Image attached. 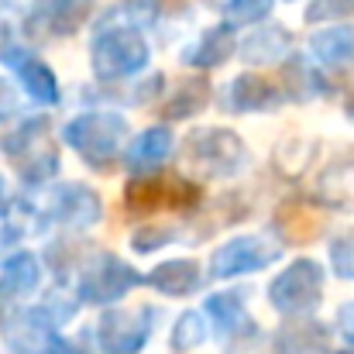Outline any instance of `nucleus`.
<instances>
[{"label": "nucleus", "instance_id": "nucleus-1", "mask_svg": "<svg viewBox=\"0 0 354 354\" xmlns=\"http://www.w3.org/2000/svg\"><path fill=\"white\" fill-rule=\"evenodd\" d=\"M62 141L69 148H76L80 158L100 172V169H111L124 155L127 120L114 111H90V114H80L62 127Z\"/></svg>", "mask_w": 354, "mask_h": 354}, {"label": "nucleus", "instance_id": "nucleus-2", "mask_svg": "<svg viewBox=\"0 0 354 354\" xmlns=\"http://www.w3.org/2000/svg\"><path fill=\"white\" fill-rule=\"evenodd\" d=\"M151 52L138 28H100L90 45V62L97 80H127L148 66Z\"/></svg>", "mask_w": 354, "mask_h": 354}, {"label": "nucleus", "instance_id": "nucleus-3", "mask_svg": "<svg viewBox=\"0 0 354 354\" xmlns=\"http://www.w3.org/2000/svg\"><path fill=\"white\" fill-rule=\"evenodd\" d=\"M200 203V186L179 172H148L127 183L124 207L131 214H165V210H189Z\"/></svg>", "mask_w": 354, "mask_h": 354}, {"label": "nucleus", "instance_id": "nucleus-4", "mask_svg": "<svg viewBox=\"0 0 354 354\" xmlns=\"http://www.w3.org/2000/svg\"><path fill=\"white\" fill-rule=\"evenodd\" d=\"M186 162L210 179H227L248 165V148L227 127H203L186 138Z\"/></svg>", "mask_w": 354, "mask_h": 354}, {"label": "nucleus", "instance_id": "nucleus-5", "mask_svg": "<svg viewBox=\"0 0 354 354\" xmlns=\"http://www.w3.org/2000/svg\"><path fill=\"white\" fill-rule=\"evenodd\" d=\"M145 279L138 275V268H131L124 258L111 254V251H97L86 268L80 272V282H76V292L83 303L90 306H114L120 303L131 289H138Z\"/></svg>", "mask_w": 354, "mask_h": 354}, {"label": "nucleus", "instance_id": "nucleus-6", "mask_svg": "<svg viewBox=\"0 0 354 354\" xmlns=\"http://www.w3.org/2000/svg\"><path fill=\"white\" fill-rule=\"evenodd\" d=\"M3 151L17 165L21 179H28V183H45L59 172V151L48 141V120L45 118L24 120L14 134H7Z\"/></svg>", "mask_w": 354, "mask_h": 354}, {"label": "nucleus", "instance_id": "nucleus-7", "mask_svg": "<svg viewBox=\"0 0 354 354\" xmlns=\"http://www.w3.org/2000/svg\"><path fill=\"white\" fill-rule=\"evenodd\" d=\"M268 299L286 317H306V313H313L320 306V299H324V268L313 258L292 261L268 286Z\"/></svg>", "mask_w": 354, "mask_h": 354}, {"label": "nucleus", "instance_id": "nucleus-8", "mask_svg": "<svg viewBox=\"0 0 354 354\" xmlns=\"http://www.w3.org/2000/svg\"><path fill=\"white\" fill-rule=\"evenodd\" d=\"M155 330V310L151 306H111L100 313L97 324V344L104 354H138Z\"/></svg>", "mask_w": 354, "mask_h": 354}, {"label": "nucleus", "instance_id": "nucleus-9", "mask_svg": "<svg viewBox=\"0 0 354 354\" xmlns=\"http://www.w3.org/2000/svg\"><path fill=\"white\" fill-rule=\"evenodd\" d=\"M279 248L261 234H241L227 244H221L210 254V275L214 279H234V275H248V272H261L268 265L279 261Z\"/></svg>", "mask_w": 354, "mask_h": 354}, {"label": "nucleus", "instance_id": "nucleus-10", "mask_svg": "<svg viewBox=\"0 0 354 354\" xmlns=\"http://www.w3.org/2000/svg\"><path fill=\"white\" fill-rule=\"evenodd\" d=\"M207 317L214 320V330L227 354L248 351L258 341V324L248 317L244 299L237 292H214L207 299Z\"/></svg>", "mask_w": 354, "mask_h": 354}, {"label": "nucleus", "instance_id": "nucleus-11", "mask_svg": "<svg viewBox=\"0 0 354 354\" xmlns=\"http://www.w3.org/2000/svg\"><path fill=\"white\" fill-rule=\"evenodd\" d=\"M55 320L45 306H31L21 310L14 320H7L3 327V341L14 354H55L62 337L55 334Z\"/></svg>", "mask_w": 354, "mask_h": 354}, {"label": "nucleus", "instance_id": "nucleus-12", "mask_svg": "<svg viewBox=\"0 0 354 354\" xmlns=\"http://www.w3.org/2000/svg\"><path fill=\"white\" fill-rule=\"evenodd\" d=\"M100 196L83 183H62L48 200V217L69 231H90L100 221Z\"/></svg>", "mask_w": 354, "mask_h": 354}, {"label": "nucleus", "instance_id": "nucleus-13", "mask_svg": "<svg viewBox=\"0 0 354 354\" xmlns=\"http://www.w3.org/2000/svg\"><path fill=\"white\" fill-rule=\"evenodd\" d=\"M3 55H7V66L17 73V80H21V86H24V93H28L31 100L48 104V107L59 104V83H55V73H52L38 55L21 52V48H7Z\"/></svg>", "mask_w": 354, "mask_h": 354}, {"label": "nucleus", "instance_id": "nucleus-14", "mask_svg": "<svg viewBox=\"0 0 354 354\" xmlns=\"http://www.w3.org/2000/svg\"><path fill=\"white\" fill-rule=\"evenodd\" d=\"M172 131L169 127H148L141 131L131 145H124V165L134 172V176H148V172H158V165L172 155Z\"/></svg>", "mask_w": 354, "mask_h": 354}, {"label": "nucleus", "instance_id": "nucleus-15", "mask_svg": "<svg viewBox=\"0 0 354 354\" xmlns=\"http://www.w3.org/2000/svg\"><path fill=\"white\" fill-rule=\"evenodd\" d=\"M310 52H313V62L324 69H354V28L337 24V28L317 31L310 38Z\"/></svg>", "mask_w": 354, "mask_h": 354}, {"label": "nucleus", "instance_id": "nucleus-16", "mask_svg": "<svg viewBox=\"0 0 354 354\" xmlns=\"http://www.w3.org/2000/svg\"><path fill=\"white\" fill-rule=\"evenodd\" d=\"M227 111H234V114H258V111H272V107H279L282 104V93L268 83V80H261V76H237L234 83L227 86Z\"/></svg>", "mask_w": 354, "mask_h": 354}, {"label": "nucleus", "instance_id": "nucleus-17", "mask_svg": "<svg viewBox=\"0 0 354 354\" xmlns=\"http://www.w3.org/2000/svg\"><path fill=\"white\" fill-rule=\"evenodd\" d=\"M289 48H292V38H289V31L282 28V24H268V28H258V31H251L241 45H237L234 52L248 62V66H268V62H279V59H286L289 55Z\"/></svg>", "mask_w": 354, "mask_h": 354}, {"label": "nucleus", "instance_id": "nucleus-18", "mask_svg": "<svg viewBox=\"0 0 354 354\" xmlns=\"http://www.w3.org/2000/svg\"><path fill=\"white\" fill-rule=\"evenodd\" d=\"M234 48H237L234 31L227 24H217V28L203 31L193 45L183 48V62L186 66H196V69H214V66L227 62L234 55Z\"/></svg>", "mask_w": 354, "mask_h": 354}, {"label": "nucleus", "instance_id": "nucleus-19", "mask_svg": "<svg viewBox=\"0 0 354 354\" xmlns=\"http://www.w3.org/2000/svg\"><path fill=\"white\" fill-rule=\"evenodd\" d=\"M145 282L165 296H193L203 286V272H200V261H193V258H172V261H162L158 268H151V275Z\"/></svg>", "mask_w": 354, "mask_h": 354}, {"label": "nucleus", "instance_id": "nucleus-20", "mask_svg": "<svg viewBox=\"0 0 354 354\" xmlns=\"http://www.w3.org/2000/svg\"><path fill=\"white\" fill-rule=\"evenodd\" d=\"M275 231L289 244H306V241H313V237L320 234V214H317L313 203L289 200L275 214Z\"/></svg>", "mask_w": 354, "mask_h": 354}, {"label": "nucleus", "instance_id": "nucleus-21", "mask_svg": "<svg viewBox=\"0 0 354 354\" xmlns=\"http://www.w3.org/2000/svg\"><path fill=\"white\" fill-rule=\"evenodd\" d=\"M93 0H35V14L38 21L55 31V35H69L73 28L83 24V17L90 14Z\"/></svg>", "mask_w": 354, "mask_h": 354}, {"label": "nucleus", "instance_id": "nucleus-22", "mask_svg": "<svg viewBox=\"0 0 354 354\" xmlns=\"http://www.w3.org/2000/svg\"><path fill=\"white\" fill-rule=\"evenodd\" d=\"M38 282H41V265H38L35 254L17 251V254L7 258L3 275H0V292L3 296H28V292L38 289Z\"/></svg>", "mask_w": 354, "mask_h": 354}, {"label": "nucleus", "instance_id": "nucleus-23", "mask_svg": "<svg viewBox=\"0 0 354 354\" xmlns=\"http://www.w3.org/2000/svg\"><path fill=\"white\" fill-rule=\"evenodd\" d=\"M317 193H320L317 200H324L327 207L354 210V158H344V162L330 165V169L320 176Z\"/></svg>", "mask_w": 354, "mask_h": 354}, {"label": "nucleus", "instance_id": "nucleus-24", "mask_svg": "<svg viewBox=\"0 0 354 354\" xmlns=\"http://www.w3.org/2000/svg\"><path fill=\"white\" fill-rule=\"evenodd\" d=\"M324 351V327L317 324H292L275 337V354H320Z\"/></svg>", "mask_w": 354, "mask_h": 354}, {"label": "nucleus", "instance_id": "nucleus-25", "mask_svg": "<svg viewBox=\"0 0 354 354\" xmlns=\"http://www.w3.org/2000/svg\"><path fill=\"white\" fill-rule=\"evenodd\" d=\"M207 97H210V90H207V83L203 80H193V83H183V90L172 97V104L165 107V118H193V114H200L203 111V104H207Z\"/></svg>", "mask_w": 354, "mask_h": 354}, {"label": "nucleus", "instance_id": "nucleus-26", "mask_svg": "<svg viewBox=\"0 0 354 354\" xmlns=\"http://www.w3.org/2000/svg\"><path fill=\"white\" fill-rule=\"evenodd\" d=\"M207 334H210V327L200 313H183L176 320V330H172V348L176 351H193L207 341Z\"/></svg>", "mask_w": 354, "mask_h": 354}, {"label": "nucleus", "instance_id": "nucleus-27", "mask_svg": "<svg viewBox=\"0 0 354 354\" xmlns=\"http://www.w3.org/2000/svg\"><path fill=\"white\" fill-rule=\"evenodd\" d=\"M275 0H231L224 7V17H227V28H244V24H258L268 10H272Z\"/></svg>", "mask_w": 354, "mask_h": 354}, {"label": "nucleus", "instance_id": "nucleus-28", "mask_svg": "<svg viewBox=\"0 0 354 354\" xmlns=\"http://www.w3.org/2000/svg\"><path fill=\"white\" fill-rule=\"evenodd\" d=\"M179 231H172V227H165V224H145L141 231H134L131 237V244H134V251H155V248H162V244H169V241H176Z\"/></svg>", "mask_w": 354, "mask_h": 354}, {"label": "nucleus", "instance_id": "nucleus-29", "mask_svg": "<svg viewBox=\"0 0 354 354\" xmlns=\"http://www.w3.org/2000/svg\"><path fill=\"white\" fill-rule=\"evenodd\" d=\"M330 261L341 279H354V237H337L330 244Z\"/></svg>", "mask_w": 354, "mask_h": 354}, {"label": "nucleus", "instance_id": "nucleus-30", "mask_svg": "<svg viewBox=\"0 0 354 354\" xmlns=\"http://www.w3.org/2000/svg\"><path fill=\"white\" fill-rule=\"evenodd\" d=\"M354 14V0H317L306 10V21H327V17H344Z\"/></svg>", "mask_w": 354, "mask_h": 354}, {"label": "nucleus", "instance_id": "nucleus-31", "mask_svg": "<svg viewBox=\"0 0 354 354\" xmlns=\"http://www.w3.org/2000/svg\"><path fill=\"white\" fill-rule=\"evenodd\" d=\"M14 114H17V93L7 80H0V120L14 118Z\"/></svg>", "mask_w": 354, "mask_h": 354}, {"label": "nucleus", "instance_id": "nucleus-32", "mask_svg": "<svg viewBox=\"0 0 354 354\" xmlns=\"http://www.w3.org/2000/svg\"><path fill=\"white\" fill-rule=\"evenodd\" d=\"M337 327H341V337L354 348V303H344L341 313H337Z\"/></svg>", "mask_w": 354, "mask_h": 354}, {"label": "nucleus", "instance_id": "nucleus-33", "mask_svg": "<svg viewBox=\"0 0 354 354\" xmlns=\"http://www.w3.org/2000/svg\"><path fill=\"white\" fill-rule=\"evenodd\" d=\"M3 207H7V186H3V176H0V214H3Z\"/></svg>", "mask_w": 354, "mask_h": 354}, {"label": "nucleus", "instance_id": "nucleus-34", "mask_svg": "<svg viewBox=\"0 0 354 354\" xmlns=\"http://www.w3.org/2000/svg\"><path fill=\"white\" fill-rule=\"evenodd\" d=\"M0 317H3V292H0Z\"/></svg>", "mask_w": 354, "mask_h": 354}, {"label": "nucleus", "instance_id": "nucleus-35", "mask_svg": "<svg viewBox=\"0 0 354 354\" xmlns=\"http://www.w3.org/2000/svg\"><path fill=\"white\" fill-rule=\"evenodd\" d=\"M348 111H351V114H354V97H351V100H348Z\"/></svg>", "mask_w": 354, "mask_h": 354}]
</instances>
